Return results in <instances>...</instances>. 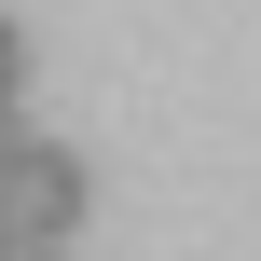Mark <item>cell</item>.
Returning a JSON list of instances; mask_svg holds the SVG:
<instances>
[{
  "label": "cell",
  "mask_w": 261,
  "mask_h": 261,
  "mask_svg": "<svg viewBox=\"0 0 261 261\" xmlns=\"http://www.w3.org/2000/svg\"><path fill=\"white\" fill-rule=\"evenodd\" d=\"M83 193H96V179H83V151H55V138H28V151L0 165V234H55V248H69V220H83Z\"/></svg>",
  "instance_id": "1"
},
{
  "label": "cell",
  "mask_w": 261,
  "mask_h": 261,
  "mask_svg": "<svg viewBox=\"0 0 261 261\" xmlns=\"http://www.w3.org/2000/svg\"><path fill=\"white\" fill-rule=\"evenodd\" d=\"M0 96H28V41H14V14H0Z\"/></svg>",
  "instance_id": "2"
},
{
  "label": "cell",
  "mask_w": 261,
  "mask_h": 261,
  "mask_svg": "<svg viewBox=\"0 0 261 261\" xmlns=\"http://www.w3.org/2000/svg\"><path fill=\"white\" fill-rule=\"evenodd\" d=\"M0 261H55V234H0Z\"/></svg>",
  "instance_id": "3"
},
{
  "label": "cell",
  "mask_w": 261,
  "mask_h": 261,
  "mask_svg": "<svg viewBox=\"0 0 261 261\" xmlns=\"http://www.w3.org/2000/svg\"><path fill=\"white\" fill-rule=\"evenodd\" d=\"M14 151H28V124H14V96H0V165H14Z\"/></svg>",
  "instance_id": "4"
}]
</instances>
